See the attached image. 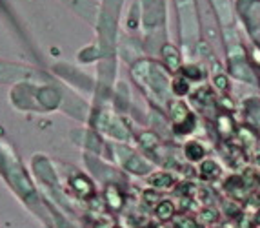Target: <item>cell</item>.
Here are the masks:
<instances>
[{"label":"cell","mask_w":260,"mask_h":228,"mask_svg":"<svg viewBox=\"0 0 260 228\" xmlns=\"http://www.w3.org/2000/svg\"><path fill=\"white\" fill-rule=\"evenodd\" d=\"M247 181L244 179V177H240V176H233V177H230V179L225 181V190L233 195V197H237V199H240V197H244L246 195V190H247Z\"/></svg>","instance_id":"cell-1"},{"label":"cell","mask_w":260,"mask_h":228,"mask_svg":"<svg viewBox=\"0 0 260 228\" xmlns=\"http://www.w3.org/2000/svg\"><path fill=\"white\" fill-rule=\"evenodd\" d=\"M220 176V168H218L217 162L213 161H204L200 164V177L206 181H211V179H217Z\"/></svg>","instance_id":"cell-2"},{"label":"cell","mask_w":260,"mask_h":228,"mask_svg":"<svg viewBox=\"0 0 260 228\" xmlns=\"http://www.w3.org/2000/svg\"><path fill=\"white\" fill-rule=\"evenodd\" d=\"M189 115L191 113L187 111V108H186L184 102H173V104H171V119L175 121V124L184 123Z\"/></svg>","instance_id":"cell-3"},{"label":"cell","mask_w":260,"mask_h":228,"mask_svg":"<svg viewBox=\"0 0 260 228\" xmlns=\"http://www.w3.org/2000/svg\"><path fill=\"white\" fill-rule=\"evenodd\" d=\"M164 59H166V64L171 71H177L180 68V57H178V53L175 48L171 46H166L164 48Z\"/></svg>","instance_id":"cell-4"},{"label":"cell","mask_w":260,"mask_h":228,"mask_svg":"<svg viewBox=\"0 0 260 228\" xmlns=\"http://www.w3.org/2000/svg\"><path fill=\"white\" fill-rule=\"evenodd\" d=\"M73 188L77 190L82 197H87V195H91V193H93V184L82 176H78V177H75V179H73Z\"/></svg>","instance_id":"cell-5"},{"label":"cell","mask_w":260,"mask_h":228,"mask_svg":"<svg viewBox=\"0 0 260 228\" xmlns=\"http://www.w3.org/2000/svg\"><path fill=\"white\" fill-rule=\"evenodd\" d=\"M217 124H218V132H220L224 137L231 135V133L235 132V123H233V119H231L228 113H222L220 117H218Z\"/></svg>","instance_id":"cell-6"},{"label":"cell","mask_w":260,"mask_h":228,"mask_svg":"<svg viewBox=\"0 0 260 228\" xmlns=\"http://www.w3.org/2000/svg\"><path fill=\"white\" fill-rule=\"evenodd\" d=\"M156 215H158V219H162V221L171 219L175 215V205L171 201L158 203V205H156Z\"/></svg>","instance_id":"cell-7"},{"label":"cell","mask_w":260,"mask_h":228,"mask_svg":"<svg viewBox=\"0 0 260 228\" xmlns=\"http://www.w3.org/2000/svg\"><path fill=\"white\" fill-rule=\"evenodd\" d=\"M106 199H108V205L111 206L113 210H118L122 206V195L117 186H108V190H106Z\"/></svg>","instance_id":"cell-8"},{"label":"cell","mask_w":260,"mask_h":228,"mask_svg":"<svg viewBox=\"0 0 260 228\" xmlns=\"http://www.w3.org/2000/svg\"><path fill=\"white\" fill-rule=\"evenodd\" d=\"M175 179L169 174H155L151 177V184L156 186V188H169V186H173Z\"/></svg>","instance_id":"cell-9"},{"label":"cell","mask_w":260,"mask_h":228,"mask_svg":"<svg viewBox=\"0 0 260 228\" xmlns=\"http://www.w3.org/2000/svg\"><path fill=\"white\" fill-rule=\"evenodd\" d=\"M186 157L189 161H200V159L204 157V148L199 142H189L186 146Z\"/></svg>","instance_id":"cell-10"},{"label":"cell","mask_w":260,"mask_h":228,"mask_svg":"<svg viewBox=\"0 0 260 228\" xmlns=\"http://www.w3.org/2000/svg\"><path fill=\"white\" fill-rule=\"evenodd\" d=\"M193 128H195V117H193V115H189L184 123L175 124V132H177V133H189Z\"/></svg>","instance_id":"cell-11"},{"label":"cell","mask_w":260,"mask_h":228,"mask_svg":"<svg viewBox=\"0 0 260 228\" xmlns=\"http://www.w3.org/2000/svg\"><path fill=\"white\" fill-rule=\"evenodd\" d=\"M175 228H199L195 219H191L187 215H178L175 219Z\"/></svg>","instance_id":"cell-12"},{"label":"cell","mask_w":260,"mask_h":228,"mask_svg":"<svg viewBox=\"0 0 260 228\" xmlns=\"http://www.w3.org/2000/svg\"><path fill=\"white\" fill-rule=\"evenodd\" d=\"M173 92L177 93V95H186V93L189 92V82H187V79H175Z\"/></svg>","instance_id":"cell-13"},{"label":"cell","mask_w":260,"mask_h":228,"mask_svg":"<svg viewBox=\"0 0 260 228\" xmlns=\"http://www.w3.org/2000/svg\"><path fill=\"white\" fill-rule=\"evenodd\" d=\"M195 101L200 102V104H211L213 102V95L209 92V88H202L195 93Z\"/></svg>","instance_id":"cell-14"},{"label":"cell","mask_w":260,"mask_h":228,"mask_svg":"<svg viewBox=\"0 0 260 228\" xmlns=\"http://www.w3.org/2000/svg\"><path fill=\"white\" fill-rule=\"evenodd\" d=\"M182 73H184V79H193V80H199L202 77L200 70L197 66H184L182 68Z\"/></svg>","instance_id":"cell-15"},{"label":"cell","mask_w":260,"mask_h":228,"mask_svg":"<svg viewBox=\"0 0 260 228\" xmlns=\"http://www.w3.org/2000/svg\"><path fill=\"white\" fill-rule=\"evenodd\" d=\"M231 155H230V161L233 166H240L244 162V154H242V150L240 148H230Z\"/></svg>","instance_id":"cell-16"},{"label":"cell","mask_w":260,"mask_h":228,"mask_svg":"<svg viewBox=\"0 0 260 228\" xmlns=\"http://www.w3.org/2000/svg\"><path fill=\"white\" fill-rule=\"evenodd\" d=\"M200 219L206 221V223H215L218 219V212L213 210V208H204L202 214H200Z\"/></svg>","instance_id":"cell-17"},{"label":"cell","mask_w":260,"mask_h":228,"mask_svg":"<svg viewBox=\"0 0 260 228\" xmlns=\"http://www.w3.org/2000/svg\"><path fill=\"white\" fill-rule=\"evenodd\" d=\"M127 168H129L131 172H137V174H144V172L148 170V168L144 166L142 162H140V161H139V159H137V157H133V159H131L129 162H127Z\"/></svg>","instance_id":"cell-18"},{"label":"cell","mask_w":260,"mask_h":228,"mask_svg":"<svg viewBox=\"0 0 260 228\" xmlns=\"http://www.w3.org/2000/svg\"><path fill=\"white\" fill-rule=\"evenodd\" d=\"M144 197H146V203H148V205H155V203L158 201V199H160L155 192H151V190L144 192Z\"/></svg>","instance_id":"cell-19"},{"label":"cell","mask_w":260,"mask_h":228,"mask_svg":"<svg viewBox=\"0 0 260 228\" xmlns=\"http://www.w3.org/2000/svg\"><path fill=\"white\" fill-rule=\"evenodd\" d=\"M215 84H217V88L225 90L228 88V79H225L224 75H218V77H215Z\"/></svg>","instance_id":"cell-20"},{"label":"cell","mask_w":260,"mask_h":228,"mask_svg":"<svg viewBox=\"0 0 260 228\" xmlns=\"http://www.w3.org/2000/svg\"><path fill=\"white\" fill-rule=\"evenodd\" d=\"M142 139H144L142 142H144L146 146H153V145L156 142V137H155V135H151V133H144Z\"/></svg>","instance_id":"cell-21"},{"label":"cell","mask_w":260,"mask_h":228,"mask_svg":"<svg viewBox=\"0 0 260 228\" xmlns=\"http://www.w3.org/2000/svg\"><path fill=\"white\" fill-rule=\"evenodd\" d=\"M222 104H224L225 108H230V110H231V108H233V102L228 101V99H224V101H222Z\"/></svg>","instance_id":"cell-22"},{"label":"cell","mask_w":260,"mask_h":228,"mask_svg":"<svg viewBox=\"0 0 260 228\" xmlns=\"http://www.w3.org/2000/svg\"><path fill=\"white\" fill-rule=\"evenodd\" d=\"M258 214H260V212H258ZM255 223H260V215H258V217H255Z\"/></svg>","instance_id":"cell-23"},{"label":"cell","mask_w":260,"mask_h":228,"mask_svg":"<svg viewBox=\"0 0 260 228\" xmlns=\"http://www.w3.org/2000/svg\"><path fill=\"white\" fill-rule=\"evenodd\" d=\"M256 164H258V166H260V157H258V159H256Z\"/></svg>","instance_id":"cell-24"},{"label":"cell","mask_w":260,"mask_h":228,"mask_svg":"<svg viewBox=\"0 0 260 228\" xmlns=\"http://www.w3.org/2000/svg\"><path fill=\"white\" fill-rule=\"evenodd\" d=\"M258 199H260V188H258Z\"/></svg>","instance_id":"cell-25"}]
</instances>
